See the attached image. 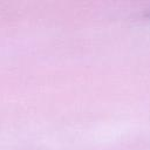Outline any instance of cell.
Instances as JSON below:
<instances>
[{
    "label": "cell",
    "mask_w": 150,
    "mask_h": 150,
    "mask_svg": "<svg viewBox=\"0 0 150 150\" xmlns=\"http://www.w3.org/2000/svg\"><path fill=\"white\" fill-rule=\"evenodd\" d=\"M146 15H148V16H149V18H150V12H149V13H148V14H146Z\"/></svg>",
    "instance_id": "obj_1"
}]
</instances>
